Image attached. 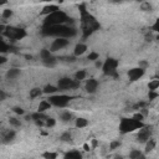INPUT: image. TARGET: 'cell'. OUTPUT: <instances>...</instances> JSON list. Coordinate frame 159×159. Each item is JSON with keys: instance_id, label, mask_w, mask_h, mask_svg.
<instances>
[{"instance_id": "obj_24", "label": "cell", "mask_w": 159, "mask_h": 159, "mask_svg": "<svg viewBox=\"0 0 159 159\" xmlns=\"http://www.w3.org/2000/svg\"><path fill=\"white\" fill-rule=\"evenodd\" d=\"M75 124H76L77 128H84V127L88 125V120L86 118H77L76 122H75Z\"/></svg>"}, {"instance_id": "obj_45", "label": "cell", "mask_w": 159, "mask_h": 159, "mask_svg": "<svg viewBox=\"0 0 159 159\" xmlns=\"http://www.w3.org/2000/svg\"><path fill=\"white\" fill-rule=\"evenodd\" d=\"M7 62V58L4 56V55H0V65H4Z\"/></svg>"}, {"instance_id": "obj_31", "label": "cell", "mask_w": 159, "mask_h": 159, "mask_svg": "<svg viewBox=\"0 0 159 159\" xmlns=\"http://www.w3.org/2000/svg\"><path fill=\"white\" fill-rule=\"evenodd\" d=\"M9 51H11V47L0 39V52H9Z\"/></svg>"}, {"instance_id": "obj_33", "label": "cell", "mask_w": 159, "mask_h": 159, "mask_svg": "<svg viewBox=\"0 0 159 159\" xmlns=\"http://www.w3.org/2000/svg\"><path fill=\"white\" fill-rule=\"evenodd\" d=\"M9 123H10V125H12V127H15V128H17V127L21 125V122H20L19 119H16V118H10V119H9Z\"/></svg>"}, {"instance_id": "obj_46", "label": "cell", "mask_w": 159, "mask_h": 159, "mask_svg": "<svg viewBox=\"0 0 159 159\" xmlns=\"http://www.w3.org/2000/svg\"><path fill=\"white\" fill-rule=\"evenodd\" d=\"M65 61H68V62H75L76 61V57L75 56H71V57H63Z\"/></svg>"}, {"instance_id": "obj_28", "label": "cell", "mask_w": 159, "mask_h": 159, "mask_svg": "<svg viewBox=\"0 0 159 159\" xmlns=\"http://www.w3.org/2000/svg\"><path fill=\"white\" fill-rule=\"evenodd\" d=\"M42 63L46 66V67H53L56 63H57V60L52 56V57H50L48 60H45V61H42Z\"/></svg>"}, {"instance_id": "obj_14", "label": "cell", "mask_w": 159, "mask_h": 159, "mask_svg": "<svg viewBox=\"0 0 159 159\" xmlns=\"http://www.w3.org/2000/svg\"><path fill=\"white\" fill-rule=\"evenodd\" d=\"M57 10H60L57 5H52V4H51V5H46V6L41 10L40 15H45V16H47V15H50V14H52V12L57 11Z\"/></svg>"}, {"instance_id": "obj_26", "label": "cell", "mask_w": 159, "mask_h": 159, "mask_svg": "<svg viewBox=\"0 0 159 159\" xmlns=\"http://www.w3.org/2000/svg\"><path fill=\"white\" fill-rule=\"evenodd\" d=\"M41 94H42V89L41 88L35 87V88L30 89V98H36V97H40Z\"/></svg>"}, {"instance_id": "obj_20", "label": "cell", "mask_w": 159, "mask_h": 159, "mask_svg": "<svg viewBox=\"0 0 159 159\" xmlns=\"http://www.w3.org/2000/svg\"><path fill=\"white\" fill-rule=\"evenodd\" d=\"M155 145H157L155 139L150 138V139H149V140L145 143V150H144V153H149V152H152V150L155 148Z\"/></svg>"}, {"instance_id": "obj_44", "label": "cell", "mask_w": 159, "mask_h": 159, "mask_svg": "<svg viewBox=\"0 0 159 159\" xmlns=\"http://www.w3.org/2000/svg\"><path fill=\"white\" fill-rule=\"evenodd\" d=\"M153 31H159V19L158 20H155V22H154V25H153Z\"/></svg>"}, {"instance_id": "obj_35", "label": "cell", "mask_w": 159, "mask_h": 159, "mask_svg": "<svg viewBox=\"0 0 159 159\" xmlns=\"http://www.w3.org/2000/svg\"><path fill=\"white\" fill-rule=\"evenodd\" d=\"M12 16V10L11 9H5L4 11H2V17L4 19H9V17H11Z\"/></svg>"}, {"instance_id": "obj_11", "label": "cell", "mask_w": 159, "mask_h": 159, "mask_svg": "<svg viewBox=\"0 0 159 159\" xmlns=\"http://www.w3.org/2000/svg\"><path fill=\"white\" fill-rule=\"evenodd\" d=\"M68 40L67 39H56L53 40V42L50 46V52H56L58 50H62L63 47H66L68 45Z\"/></svg>"}, {"instance_id": "obj_52", "label": "cell", "mask_w": 159, "mask_h": 159, "mask_svg": "<svg viewBox=\"0 0 159 159\" xmlns=\"http://www.w3.org/2000/svg\"><path fill=\"white\" fill-rule=\"evenodd\" d=\"M4 4H6V1H5V0H2V1H0V5H4Z\"/></svg>"}, {"instance_id": "obj_6", "label": "cell", "mask_w": 159, "mask_h": 159, "mask_svg": "<svg viewBox=\"0 0 159 159\" xmlns=\"http://www.w3.org/2000/svg\"><path fill=\"white\" fill-rule=\"evenodd\" d=\"M4 36L10 40H22L27 36V32L25 29L16 27V26H6L4 31Z\"/></svg>"}, {"instance_id": "obj_17", "label": "cell", "mask_w": 159, "mask_h": 159, "mask_svg": "<svg viewBox=\"0 0 159 159\" xmlns=\"http://www.w3.org/2000/svg\"><path fill=\"white\" fill-rule=\"evenodd\" d=\"M129 158H130V159H145V155H144V153H142L140 150L133 149V150L129 153Z\"/></svg>"}, {"instance_id": "obj_48", "label": "cell", "mask_w": 159, "mask_h": 159, "mask_svg": "<svg viewBox=\"0 0 159 159\" xmlns=\"http://www.w3.org/2000/svg\"><path fill=\"white\" fill-rule=\"evenodd\" d=\"M96 66H97V67H102V62H101V61H97V62H96Z\"/></svg>"}, {"instance_id": "obj_16", "label": "cell", "mask_w": 159, "mask_h": 159, "mask_svg": "<svg viewBox=\"0 0 159 159\" xmlns=\"http://www.w3.org/2000/svg\"><path fill=\"white\" fill-rule=\"evenodd\" d=\"M63 159H82V154L78 150H71L65 154Z\"/></svg>"}, {"instance_id": "obj_21", "label": "cell", "mask_w": 159, "mask_h": 159, "mask_svg": "<svg viewBox=\"0 0 159 159\" xmlns=\"http://www.w3.org/2000/svg\"><path fill=\"white\" fill-rule=\"evenodd\" d=\"M57 91H58L57 86H52V84H47V86H45V88L42 89V92L46 93V94H52V93H56Z\"/></svg>"}, {"instance_id": "obj_34", "label": "cell", "mask_w": 159, "mask_h": 159, "mask_svg": "<svg viewBox=\"0 0 159 159\" xmlns=\"http://www.w3.org/2000/svg\"><path fill=\"white\" fill-rule=\"evenodd\" d=\"M55 124H56V120L53 118H50V117L46 118V120H45V125L46 127H53Z\"/></svg>"}, {"instance_id": "obj_23", "label": "cell", "mask_w": 159, "mask_h": 159, "mask_svg": "<svg viewBox=\"0 0 159 159\" xmlns=\"http://www.w3.org/2000/svg\"><path fill=\"white\" fill-rule=\"evenodd\" d=\"M31 118L34 119V122L35 120H46V118H47V116L46 114H43V113H40V112H36V113H32L31 114Z\"/></svg>"}, {"instance_id": "obj_13", "label": "cell", "mask_w": 159, "mask_h": 159, "mask_svg": "<svg viewBox=\"0 0 159 159\" xmlns=\"http://www.w3.org/2000/svg\"><path fill=\"white\" fill-rule=\"evenodd\" d=\"M84 88H86V91H87L88 93H91V94H92V93H96V91H97V88H98V81L94 80V78L87 80Z\"/></svg>"}, {"instance_id": "obj_9", "label": "cell", "mask_w": 159, "mask_h": 159, "mask_svg": "<svg viewBox=\"0 0 159 159\" xmlns=\"http://www.w3.org/2000/svg\"><path fill=\"white\" fill-rule=\"evenodd\" d=\"M152 133H153V125H144L139 129L137 140L139 143H147L152 138Z\"/></svg>"}, {"instance_id": "obj_43", "label": "cell", "mask_w": 159, "mask_h": 159, "mask_svg": "<svg viewBox=\"0 0 159 159\" xmlns=\"http://www.w3.org/2000/svg\"><path fill=\"white\" fill-rule=\"evenodd\" d=\"M147 67H148V62L147 61H139V68L145 70Z\"/></svg>"}, {"instance_id": "obj_51", "label": "cell", "mask_w": 159, "mask_h": 159, "mask_svg": "<svg viewBox=\"0 0 159 159\" xmlns=\"http://www.w3.org/2000/svg\"><path fill=\"white\" fill-rule=\"evenodd\" d=\"M84 150H89V148H88V145H87V144H84Z\"/></svg>"}, {"instance_id": "obj_19", "label": "cell", "mask_w": 159, "mask_h": 159, "mask_svg": "<svg viewBox=\"0 0 159 159\" xmlns=\"http://www.w3.org/2000/svg\"><path fill=\"white\" fill-rule=\"evenodd\" d=\"M50 108H51V104H50L48 101H41L40 104H39V109H37V112L43 113L45 111H47V109H50Z\"/></svg>"}, {"instance_id": "obj_5", "label": "cell", "mask_w": 159, "mask_h": 159, "mask_svg": "<svg viewBox=\"0 0 159 159\" xmlns=\"http://www.w3.org/2000/svg\"><path fill=\"white\" fill-rule=\"evenodd\" d=\"M118 60L113 58V57H108L103 63H102V70H103V73L106 76H111V77H114L117 78L118 77V73H117V67H118Z\"/></svg>"}, {"instance_id": "obj_29", "label": "cell", "mask_w": 159, "mask_h": 159, "mask_svg": "<svg viewBox=\"0 0 159 159\" xmlns=\"http://www.w3.org/2000/svg\"><path fill=\"white\" fill-rule=\"evenodd\" d=\"M43 159H57V153L56 152H45L42 153Z\"/></svg>"}, {"instance_id": "obj_25", "label": "cell", "mask_w": 159, "mask_h": 159, "mask_svg": "<svg viewBox=\"0 0 159 159\" xmlns=\"http://www.w3.org/2000/svg\"><path fill=\"white\" fill-rule=\"evenodd\" d=\"M40 57H41L42 61H45V60H48L50 57H52V55H51L50 50H47V48H42V50L40 51Z\"/></svg>"}, {"instance_id": "obj_7", "label": "cell", "mask_w": 159, "mask_h": 159, "mask_svg": "<svg viewBox=\"0 0 159 159\" xmlns=\"http://www.w3.org/2000/svg\"><path fill=\"white\" fill-rule=\"evenodd\" d=\"M72 97L67 96V94H57V96H50L48 97V102L51 106L58 107V108H65L68 106V103L71 102Z\"/></svg>"}, {"instance_id": "obj_38", "label": "cell", "mask_w": 159, "mask_h": 159, "mask_svg": "<svg viewBox=\"0 0 159 159\" xmlns=\"http://www.w3.org/2000/svg\"><path fill=\"white\" fill-rule=\"evenodd\" d=\"M132 118H133V119H135V120H138V122H142V120L144 119V116H143L142 113H135Z\"/></svg>"}, {"instance_id": "obj_4", "label": "cell", "mask_w": 159, "mask_h": 159, "mask_svg": "<svg viewBox=\"0 0 159 159\" xmlns=\"http://www.w3.org/2000/svg\"><path fill=\"white\" fill-rule=\"evenodd\" d=\"M142 127H144L143 122H138L133 118H122L119 123V132L125 134V133H130L137 129H140Z\"/></svg>"}, {"instance_id": "obj_37", "label": "cell", "mask_w": 159, "mask_h": 159, "mask_svg": "<svg viewBox=\"0 0 159 159\" xmlns=\"http://www.w3.org/2000/svg\"><path fill=\"white\" fill-rule=\"evenodd\" d=\"M140 9H142L143 11H150V10H152V5H150L149 2H143V4L140 5Z\"/></svg>"}, {"instance_id": "obj_3", "label": "cell", "mask_w": 159, "mask_h": 159, "mask_svg": "<svg viewBox=\"0 0 159 159\" xmlns=\"http://www.w3.org/2000/svg\"><path fill=\"white\" fill-rule=\"evenodd\" d=\"M66 22H73L72 19L68 17V15L66 12H63L62 10H57L47 16H45L43 20V26H52V25H65Z\"/></svg>"}, {"instance_id": "obj_27", "label": "cell", "mask_w": 159, "mask_h": 159, "mask_svg": "<svg viewBox=\"0 0 159 159\" xmlns=\"http://www.w3.org/2000/svg\"><path fill=\"white\" fill-rule=\"evenodd\" d=\"M60 118H61L62 122H71L72 118H73V114L70 113V112H63V113H61Z\"/></svg>"}, {"instance_id": "obj_22", "label": "cell", "mask_w": 159, "mask_h": 159, "mask_svg": "<svg viewBox=\"0 0 159 159\" xmlns=\"http://www.w3.org/2000/svg\"><path fill=\"white\" fill-rule=\"evenodd\" d=\"M86 76H87V72H86L84 70H80V71H77V72L75 73V80L78 81V82H81L82 80L86 78Z\"/></svg>"}, {"instance_id": "obj_18", "label": "cell", "mask_w": 159, "mask_h": 159, "mask_svg": "<svg viewBox=\"0 0 159 159\" xmlns=\"http://www.w3.org/2000/svg\"><path fill=\"white\" fill-rule=\"evenodd\" d=\"M19 75H20V70H19V68H10V70L6 72V78L14 80V78H16Z\"/></svg>"}, {"instance_id": "obj_32", "label": "cell", "mask_w": 159, "mask_h": 159, "mask_svg": "<svg viewBox=\"0 0 159 159\" xmlns=\"http://www.w3.org/2000/svg\"><path fill=\"white\" fill-rule=\"evenodd\" d=\"M71 133L70 132H65V133H62L61 134V137H60V139L62 140V142H70L71 140Z\"/></svg>"}, {"instance_id": "obj_49", "label": "cell", "mask_w": 159, "mask_h": 159, "mask_svg": "<svg viewBox=\"0 0 159 159\" xmlns=\"http://www.w3.org/2000/svg\"><path fill=\"white\" fill-rule=\"evenodd\" d=\"M114 159H123V157H120V155H116Z\"/></svg>"}, {"instance_id": "obj_15", "label": "cell", "mask_w": 159, "mask_h": 159, "mask_svg": "<svg viewBox=\"0 0 159 159\" xmlns=\"http://www.w3.org/2000/svg\"><path fill=\"white\" fill-rule=\"evenodd\" d=\"M86 50H87V46L84 43H77L75 46L73 53H75V56H81V55H83L86 52Z\"/></svg>"}, {"instance_id": "obj_2", "label": "cell", "mask_w": 159, "mask_h": 159, "mask_svg": "<svg viewBox=\"0 0 159 159\" xmlns=\"http://www.w3.org/2000/svg\"><path fill=\"white\" fill-rule=\"evenodd\" d=\"M43 36H55L56 39H70L77 35V30L68 25H52L43 26L41 30Z\"/></svg>"}, {"instance_id": "obj_47", "label": "cell", "mask_w": 159, "mask_h": 159, "mask_svg": "<svg viewBox=\"0 0 159 159\" xmlns=\"http://www.w3.org/2000/svg\"><path fill=\"white\" fill-rule=\"evenodd\" d=\"M5 27H6L5 25L0 24V35H1V34H4V31H5Z\"/></svg>"}, {"instance_id": "obj_40", "label": "cell", "mask_w": 159, "mask_h": 159, "mask_svg": "<svg viewBox=\"0 0 159 159\" xmlns=\"http://www.w3.org/2000/svg\"><path fill=\"white\" fill-rule=\"evenodd\" d=\"M12 111H14L16 114H20V116H22V114L25 113V111H24L21 107H14V109H12Z\"/></svg>"}, {"instance_id": "obj_1", "label": "cell", "mask_w": 159, "mask_h": 159, "mask_svg": "<svg viewBox=\"0 0 159 159\" xmlns=\"http://www.w3.org/2000/svg\"><path fill=\"white\" fill-rule=\"evenodd\" d=\"M80 9V20H81V30H82V37L87 39L89 37L94 31H97L101 25L99 22L96 20V17L89 14V11H87L86 5L81 4L78 6Z\"/></svg>"}, {"instance_id": "obj_12", "label": "cell", "mask_w": 159, "mask_h": 159, "mask_svg": "<svg viewBox=\"0 0 159 159\" xmlns=\"http://www.w3.org/2000/svg\"><path fill=\"white\" fill-rule=\"evenodd\" d=\"M144 72H145V70H142V68H139V67H134V68H130V70L128 71V78H129L132 82H134V81H138L140 77H143Z\"/></svg>"}, {"instance_id": "obj_50", "label": "cell", "mask_w": 159, "mask_h": 159, "mask_svg": "<svg viewBox=\"0 0 159 159\" xmlns=\"http://www.w3.org/2000/svg\"><path fill=\"white\" fill-rule=\"evenodd\" d=\"M92 144H93V147H96L98 143H97V140H93V142H92Z\"/></svg>"}, {"instance_id": "obj_42", "label": "cell", "mask_w": 159, "mask_h": 159, "mask_svg": "<svg viewBox=\"0 0 159 159\" xmlns=\"http://www.w3.org/2000/svg\"><path fill=\"white\" fill-rule=\"evenodd\" d=\"M6 97H7L6 92H5V91H2V89H0V102L5 101V99H6Z\"/></svg>"}, {"instance_id": "obj_39", "label": "cell", "mask_w": 159, "mask_h": 159, "mask_svg": "<svg viewBox=\"0 0 159 159\" xmlns=\"http://www.w3.org/2000/svg\"><path fill=\"white\" fill-rule=\"evenodd\" d=\"M159 94L155 92V91H149V94H148V97H149V99L150 101H153V99H155L157 97H158Z\"/></svg>"}, {"instance_id": "obj_41", "label": "cell", "mask_w": 159, "mask_h": 159, "mask_svg": "<svg viewBox=\"0 0 159 159\" xmlns=\"http://www.w3.org/2000/svg\"><path fill=\"white\" fill-rule=\"evenodd\" d=\"M118 147H120V142H119V140H114V142H112L111 145H109L111 149H116V148H118Z\"/></svg>"}, {"instance_id": "obj_10", "label": "cell", "mask_w": 159, "mask_h": 159, "mask_svg": "<svg viewBox=\"0 0 159 159\" xmlns=\"http://www.w3.org/2000/svg\"><path fill=\"white\" fill-rule=\"evenodd\" d=\"M15 135H16V132L14 129H2L0 132V142L2 144H7L15 139Z\"/></svg>"}, {"instance_id": "obj_8", "label": "cell", "mask_w": 159, "mask_h": 159, "mask_svg": "<svg viewBox=\"0 0 159 159\" xmlns=\"http://www.w3.org/2000/svg\"><path fill=\"white\" fill-rule=\"evenodd\" d=\"M77 87H80V82L76 81V80H71L68 77H63V78H60L57 81V88L58 89H62V91L75 89Z\"/></svg>"}, {"instance_id": "obj_36", "label": "cell", "mask_w": 159, "mask_h": 159, "mask_svg": "<svg viewBox=\"0 0 159 159\" xmlns=\"http://www.w3.org/2000/svg\"><path fill=\"white\" fill-rule=\"evenodd\" d=\"M98 57H99V55H98L97 52H91V53L88 55L87 60H89V61H97V60H98Z\"/></svg>"}, {"instance_id": "obj_30", "label": "cell", "mask_w": 159, "mask_h": 159, "mask_svg": "<svg viewBox=\"0 0 159 159\" xmlns=\"http://www.w3.org/2000/svg\"><path fill=\"white\" fill-rule=\"evenodd\" d=\"M158 87H159V80H153V81L149 82V84H148L149 91H157Z\"/></svg>"}]
</instances>
